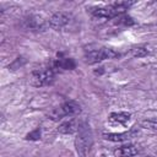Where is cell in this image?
Here are the masks:
<instances>
[{"mask_svg":"<svg viewBox=\"0 0 157 157\" xmlns=\"http://www.w3.org/2000/svg\"><path fill=\"white\" fill-rule=\"evenodd\" d=\"M93 139H92V131L90 125L86 121H82L78 124L77 135L75 139V148L80 157H86L91 150Z\"/></svg>","mask_w":157,"mask_h":157,"instance_id":"6da1fadb","label":"cell"},{"mask_svg":"<svg viewBox=\"0 0 157 157\" xmlns=\"http://www.w3.org/2000/svg\"><path fill=\"white\" fill-rule=\"evenodd\" d=\"M54 81V70L50 67L37 69L31 72L29 82L34 87H43L48 86Z\"/></svg>","mask_w":157,"mask_h":157,"instance_id":"7a4b0ae2","label":"cell"},{"mask_svg":"<svg viewBox=\"0 0 157 157\" xmlns=\"http://www.w3.org/2000/svg\"><path fill=\"white\" fill-rule=\"evenodd\" d=\"M119 54L110 49V48H96V49H90L86 52L85 54V61L87 64H96V63H101L105 59H113L115 56H118Z\"/></svg>","mask_w":157,"mask_h":157,"instance_id":"3957f363","label":"cell"},{"mask_svg":"<svg viewBox=\"0 0 157 157\" xmlns=\"http://www.w3.org/2000/svg\"><path fill=\"white\" fill-rule=\"evenodd\" d=\"M71 15L69 12H65V11H58V12H54L49 21H48V25L50 28L55 29V31H59V29H63L65 26H67L71 21Z\"/></svg>","mask_w":157,"mask_h":157,"instance_id":"277c9868","label":"cell"},{"mask_svg":"<svg viewBox=\"0 0 157 157\" xmlns=\"http://www.w3.org/2000/svg\"><path fill=\"white\" fill-rule=\"evenodd\" d=\"M91 15L98 20H112L114 17L120 16L110 5L102 6V7H94L91 10Z\"/></svg>","mask_w":157,"mask_h":157,"instance_id":"5b68a950","label":"cell"},{"mask_svg":"<svg viewBox=\"0 0 157 157\" xmlns=\"http://www.w3.org/2000/svg\"><path fill=\"white\" fill-rule=\"evenodd\" d=\"M78 124L77 120L75 118H67L65 120H63L59 125H58V131L60 134H64V135H70V134H74L77 131L78 129Z\"/></svg>","mask_w":157,"mask_h":157,"instance_id":"8992f818","label":"cell"},{"mask_svg":"<svg viewBox=\"0 0 157 157\" xmlns=\"http://www.w3.org/2000/svg\"><path fill=\"white\" fill-rule=\"evenodd\" d=\"M137 132L131 129L129 131H125V132H119V134H115V132H108V134H103V139L104 140H108V141H113V142H123V141H128L130 139H132Z\"/></svg>","mask_w":157,"mask_h":157,"instance_id":"52a82bcc","label":"cell"},{"mask_svg":"<svg viewBox=\"0 0 157 157\" xmlns=\"http://www.w3.org/2000/svg\"><path fill=\"white\" fill-rule=\"evenodd\" d=\"M64 117H74V115H77L81 113V107L77 102L75 101H65L63 104L59 105Z\"/></svg>","mask_w":157,"mask_h":157,"instance_id":"ba28073f","label":"cell"},{"mask_svg":"<svg viewBox=\"0 0 157 157\" xmlns=\"http://www.w3.org/2000/svg\"><path fill=\"white\" fill-rule=\"evenodd\" d=\"M139 150L135 145H123L118 148L114 150V156L115 157H132L135 155H137Z\"/></svg>","mask_w":157,"mask_h":157,"instance_id":"9c48e42d","label":"cell"},{"mask_svg":"<svg viewBox=\"0 0 157 157\" xmlns=\"http://www.w3.org/2000/svg\"><path fill=\"white\" fill-rule=\"evenodd\" d=\"M26 27L29 29H34V31H40L43 28H45V22L42 17L36 16V15H31L29 17H27L25 20Z\"/></svg>","mask_w":157,"mask_h":157,"instance_id":"30bf717a","label":"cell"},{"mask_svg":"<svg viewBox=\"0 0 157 157\" xmlns=\"http://www.w3.org/2000/svg\"><path fill=\"white\" fill-rule=\"evenodd\" d=\"M131 118V114L128 112H118V113H110L109 114V121L114 124H126Z\"/></svg>","mask_w":157,"mask_h":157,"instance_id":"8fae6325","label":"cell"},{"mask_svg":"<svg viewBox=\"0 0 157 157\" xmlns=\"http://www.w3.org/2000/svg\"><path fill=\"white\" fill-rule=\"evenodd\" d=\"M54 66L56 69H61V70H74L76 67V64H75L74 59H71V58H61L54 63Z\"/></svg>","mask_w":157,"mask_h":157,"instance_id":"7c38bea8","label":"cell"},{"mask_svg":"<svg viewBox=\"0 0 157 157\" xmlns=\"http://www.w3.org/2000/svg\"><path fill=\"white\" fill-rule=\"evenodd\" d=\"M135 2L134 1H117V2H113L110 4V6L119 13V15H123L125 12V10H128L130 6H132Z\"/></svg>","mask_w":157,"mask_h":157,"instance_id":"4fadbf2b","label":"cell"},{"mask_svg":"<svg viewBox=\"0 0 157 157\" xmlns=\"http://www.w3.org/2000/svg\"><path fill=\"white\" fill-rule=\"evenodd\" d=\"M48 118L52 119V120H54V121H59V120H61V119L65 118V117H64V114H63L60 107H55V108H53L52 110H49Z\"/></svg>","mask_w":157,"mask_h":157,"instance_id":"5bb4252c","label":"cell"},{"mask_svg":"<svg viewBox=\"0 0 157 157\" xmlns=\"http://www.w3.org/2000/svg\"><path fill=\"white\" fill-rule=\"evenodd\" d=\"M147 54H148V50L144 47H135L131 49V55L135 58H142V56H146Z\"/></svg>","mask_w":157,"mask_h":157,"instance_id":"9a60e30c","label":"cell"},{"mask_svg":"<svg viewBox=\"0 0 157 157\" xmlns=\"http://www.w3.org/2000/svg\"><path fill=\"white\" fill-rule=\"evenodd\" d=\"M141 126L150 130H157V120L156 119H147L141 123Z\"/></svg>","mask_w":157,"mask_h":157,"instance_id":"2e32d148","label":"cell"},{"mask_svg":"<svg viewBox=\"0 0 157 157\" xmlns=\"http://www.w3.org/2000/svg\"><path fill=\"white\" fill-rule=\"evenodd\" d=\"M118 23H123L125 26H129V25H132L134 21L130 16H126V15H120L118 16Z\"/></svg>","mask_w":157,"mask_h":157,"instance_id":"e0dca14e","label":"cell"},{"mask_svg":"<svg viewBox=\"0 0 157 157\" xmlns=\"http://www.w3.org/2000/svg\"><path fill=\"white\" fill-rule=\"evenodd\" d=\"M26 139H27V140H33V141L39 140V139H40V128H37L36 130H33L32 132H29V134L26 136Z\"/></svg>","mask_w":157,"mask_h":157,"instance_id":"ac0fdd59","label":"cell"},{"mask_svg":"<svg viewBox=\"0 0 157 157\" xmlns=\"http://www.w3.org/2000/svg\"><path fill=\"white\" fill-rule=\"evenodd\" d=\"M26 63V60L23 59V58H17L11 65H9V69H11V70H16V69H20L23 64Z\"/></svg>","mask_w":157,"mask_h":157,"instance_id":"d6986e66","label":"cell"}]
</instances>
